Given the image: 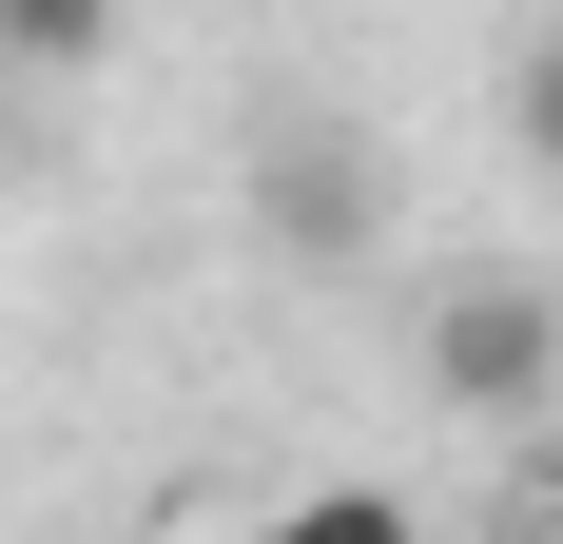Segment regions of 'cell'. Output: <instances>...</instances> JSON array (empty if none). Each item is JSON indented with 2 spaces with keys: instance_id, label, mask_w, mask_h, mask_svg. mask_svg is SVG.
<instances>
[{
  "instance_id": "3957f363",
  "label": "cell",
  "mask_w": 563,
  "mask_h": 544,
  "mask_svg": "<svg viewBox=\"0 0 563 544\" xmlns=\"http://www.w3.org/2000/svg\"><path fill=\"white\" fill-rule=\"evenodd\" d=\"M0 58H20V78H98V58H117V0H0Z\"/></svg>"
},
{
  "instance_id": "7a4b0ae2",
  "label": "cell",
  "mask_w": 563,
  "mask_h": 544,
  "mask_svg": "<svg viewBox=\"0 0 563 544\" xmlns=\"http://www.w3.org/2000/svg\"><path fill=\"white\" fill-rule=\"evenodd\" d=\"M273 215H291V253H369V156H311V137H273Z\"/></svg>"
},
{
  "instance_id": "277c9868",
  "label": "cell",
  "mask_w": 563,
  "mask_h": 544,
  "mask_svg": "<svg viewBox=\"0 0 563 544\" xmlns=\"http://www.w3.org/2000/svg\"><path fill=\"white\" fill-rule=\"evenodd\" d=\"M506 117H525V156L563 175V40H544V58H525V78H506Z\"/></svg>"
},
{
  "instance_id": "6da1fadb",
  "label": "cell",
  "mask_w": 563,
  "mask_h": 544,
  "mask_svg": "<svg viewBox=\"0 0 563 544\" xmlns=\"http://www.w3.org/2000/svg\"><path fill=\"white\" fill-rule=\"evenodd\" d=\"M428 370H448V409H544L563 389V312L525 272H466L448 312H428Z\"/></svg>"
}]
</instances>
